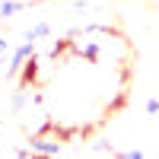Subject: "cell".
<instances>
[{"label":"cell","instance_id":"1","mask_svg":"<svg viewBox=\"0 0 159 159\" xmlns=\"http://www.w3.org/2000/svg\"><path fill=\"white\" fill-rule=\"evenodd\" d=\"M16 10H22V3H16V0H3V3H0V16H16Z\"/></svg>","mask_w":159,"mask_h":159},{"label":"cell","instance_id":"2","mask_svg":"<svg viewBox=\"0 0 159 159\" xmlns=\"http://www.w3.org/2000/svg\"><path fill=\"white\" fill-rule=\"evenodd\" d=\"M13 54V48H10V42L7 38H0V64H7V57Z\"/></svg>","mask_w":159,"mask_h":159}]
</instances>
